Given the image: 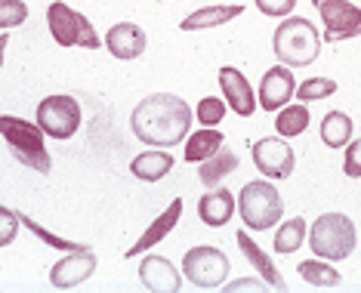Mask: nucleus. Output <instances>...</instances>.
I'll return each mask as SVG.
<instances>
[{
    "label": "nucleus",
    "instance_id": "obj_1",
    "mask_svg": "<svg viewBox=\"0 0 361 293\" xmlns=\"http://www.w3.org/2000/svg\"><path fill=\"white\" fill-rule=\"evenodd\" d=\"M192 105L173 93H152L133 108L130 130L142 145L176 149L192 133Z\"/></svg>",
    "mask_w": 361,
    "mask_h": 293
},
{
    "label": "nucleus",
    "instance_id": "obj_2",
    "mask_svg": "<svg viewBox=\"0 0 361 293\" xmlns=\"http://www.w3.org/2000/svg\"><path fill=\"white\" fill-rule=\"evenodd\" d=\"M322 40L324 37L318 35L309 19H302V15H284V22L275 28L272 53L287 68H306L322 53Z\"/></svg>",
    "mask_w": 361,
    "mask_h": 293
},
{
    "label": "nucleus",
    "instance_id": "obj_3",
    "mask_svg": "<svg viewBox=\"0 0 361 293\" xmlns=\"http://www.w3.org/2000/svg\"><path fill=\"white\" fill-rule=\"evenodd\" d=\"M0 136L6 139L10 145L13 158L19 161V164H25L28 170H35V173H50L53 170V158L50 151H47V142H44V130L35 120H25V118H16V115H0Z\"/></svg>",
    "mask_w": 361,
    "mask_h": 293
},
{
    "label": "nucleus",
    "instance_id": "obj_4",
    "mask_svg": "<svg viewBox=\"0 0 361 293\" xmlns=\"http://www.w3.org/2000/svg\"><path fill=\"white\" fill-rule=\"evenodd\" d=\"M309 247L315 256L343 263L355 254L358 247V229L346 213H322L309 225Z\"/></svg>",
    "mask_w": 361,
    "mask_h": 293
},
{
    "label": "nucleus",
    "instance_id": "obj_5",
    "mask_svg": "<svg viewBox=\"0 0 361 293\" xmlns=\"http://www.w3.org/2000/svg\"><path fill=\"white\" fill-rule=\"evenodd\" d=\"M238 213H241V223L247 232H269L281 223L284 216V201L281 192L269 182L266 176L253 179L241 189L238 194Z\"/></svg>",
    "mask_w": 361,
    "mask_h": 293
},
{
    "label": "nucleus",
    "instance_id": "obj_6",
    "mask_svg": "<svg viewBox=\"0 0 361 293\" xmlns=\"http://www.w3.org/2000/svg\"><path fill=\"white\" fill-rule=\"evenodd\" d=\"M47 28H50L53 40L59 46H80V50H99V35L90 25V19L84 13L71 10L62 0H53L47 6Z\"/></svg>",
    "mask_w": 361,
    "mask_h": 293
},
{
    "label": "nucleus",
    "instance_id": "obj_7",
    "mask_svg": "<svg viewBox=\"0 0 361 293\" xmlns=\"http://www.w3.org/2000/svg\"><path fill=\"white\" fill-rule=\"evenodd\" d=\"M228 272H232V263L219 247L213 244H198L183 256V278L192 281L195 287L201 290H213V287H223Z\"/></svg>",
    "mask_w": 361,
    "mask_h": 293
},
{
    "label": "nucleus",
    "instance_id": "obj_8",
    "mask_svg": "<svg viewBox=\"0 0 361 293\" xmlns=\"http://www.w3.org/2000/svg\"><path fill=\"white\" fill-rule=\"evenodd\" d=\"M35 120L50 139H71V136L80 130L84 115H80V105H78L75 96L56 93V96H47V99L37 105Z\"/></svg>",
    "mask_w": 361,
    "mask_h": 293
},
{
    "label": "nucleus",
    "instance_id": "obj_9",
    "mask_svg": "<svg viewBox=\"0 0 361 293\" xmlns=\"http://www.w3.org/2000/svg\"><path fill=\"white\" fill-rule=\"evenodd\" d=\"M253 164L266 179H287L297 167V154L284 136H266L253 142Z\"/></svg>",
    "mask_w": 361,
    "mask_h": 293
},
{
    "label": "nucleus",
    "instance_id": "obj_10",
    "mask_svg": "<svg viewBox=\"0 0 361 293\" xmlns=\"http://www.w3.org/2000/svg\"><path fill=\"white\" fill-rule=\"evenodd\" d=\"M324 25V40L340 44V40H352L361 35V6H355L352 0H331V4L318 6Z\"/></svg>",
    "mask_w": 361,
    "mask_h": 293
},
{
    "label": "nucleus",
    "instance_id": "obj_11",
    "mask_svg": "<svg viewBox=\"0 0 361 293\" xmlns=\"http://www.w3.org/2000/svg\"><path fill=\"white\" fill-rule=\"evenodd\" d=\"M96 266H99V259H96L93 247H80V250H71V254H65L59 263L50 268V284L56 290H71V287H80L84 281L93 278Z\"/></svg>",
    "mask_w": 361,
    "mask_h": 293
},
{
    "label": "nucleus",
    "instance_id": "obj_12",
    "mask_svg": "<svg viewBox=\"0 0 361 293\" xmlns=\"http://www.w3.org/2000/svg\"><path fill=\"white\" fill-rule=\"evenodd\" d=\"M297 96V80H293L290 68L287 65H272L266 68V75L259 77V93H257V102L262 111H281L287 102Z\"/></svg>",
    "mask_w": 361,
    "mask_h": 293
},
{
    "label": "nucleus",
    "instance_id": "obj_13",
    "mask_svg": "<svg viewBox=\"0 0 361 293\" xmlns=\"http://www.w3.org/2000/svg\"><path fill=\"white\" fill-rule=\"evenodd\" d=\"M219 89H223V99L226 105L235 111V115H241V118H250L253 111L259 108V102H257V93H253V87H250V80L241 75L238 68H232V65H226V68H219Z\"/></svg>",
    "mask_w": 361,
    "mask_h": 293
},
{
    "label": "nucleus",
    "instance_id": "obj_14",
    "mask_svg": "<svg viewBox=\"0 0 361 293\" xmlns=\"http://www.w3.org/2000/svg\"><path fill=\"white\" fill-rule=\"evenodd\" d=\"M139 281L152 293H176L183 287V272H176V266L167 256L149 254L139 263Z\"/></svg>",
    "mask_w": 361,
    "mask_h": 293
},
{
    "label": "nucleus",
    "instance_id": "obj_15",
    "mask_svg": "<svg viewBox=\"0 0 361 293\" xmlns=\"http://www.w3.org/2000/svg\"><path fill=\"white\" fill-rule=\"evenodd\" d=\"M145 31L133 25V22H118V25L109 28V35H105V50H109L114 59L121 62H130V59H139V56L145 53Z\"/></svg>",
    "mask_w": 361,
    "mask_h": 293
},
{
    "label": "nucleus",
    "instance_id": "obj_16",
    "mask_svg": "<svg viewBox=\"0 0 361 293\" xmlns=\"http://www.w3.org/2000/svg\"><path fill=\"white\" fill-rule=\"evenodd\" d=\"M183 210H185V204H183V201H170V204H167V210H164V213L158 216V219H154V223L149 225V229H145L142 235H139V241L133 244V247H130L127 250V259H136V256H142L145 254V250H152V247H158V244L164 241V238H167V235L170 232H173L176 229V223H179V219H183Z\"/></svg>",
    "mask_w": 361,
    "mask_h": 293
},
{
    "label": "nucleus",
    "instance_id": "obj_17",
    "mask_svg": "<svg viewBox=\"0 0 361 293\" xmlns=\"http://www.w3.org/2000/svg\"><path fill=\"white\" fill-rule=\"evenodd\" d=\"M235 210H238V201L226 185L207 189V194L198 201V216H201L204 225H210V229H223L228 219L235 216Z\"/></svg>",
    "mask_w": 361,
    "mask_h": 293
},
{
    "label": "nucleus",
    "instance_id": "obj_18",
    "mask_svg": "<svg viewBox=\"0 0 361 293\" xmlns=\"http://www.w3.org/2000/svg\"><path fill=\"white\" fill-rule=\"evenodd\" d=\"M235 238H238V247H241L244 259H247V263L253 266V272H257L259 278L269 284V287H275V290H287V281H284V275L278 272V266L272 263V256H269L266 250H262L259 244L253 241L247 232H238Z\"/></svg>",
    "mask_w": 361,
    "mask_h": 293
},
{
    "label": "nucleus",
    "instance_id": "obj_19",
    "mask_svg": "<svg viewBox=\"0 0 361 293\" xmlns=\"http://www.w3.org/2000/svg\"><path fill=\"white\" fill-rule=\"evenodd\" d=\"M244 13L241 4H216V6H201V10L188 13L183 22H179V28L183 31H204V28H219L226 25V22L238 19V15Z\"/></svg>",
    "mask_w": 361,
    "mask_h": 293
},
{
    "label": "nucleus",
    "instance_id": "obj_20",
    "mask_svg": "<svg viewBox=\"0 0 361 293\" xmlns=\"http://www.w3.org/2000/svg\"><path fill=\"white\" fill-rule=\"evenodd\" d=\"M219 145H226V136L219 127H201L195 130V133L185 136V151L183 158L188 164H201V161H207L210 154L219 151Z\"/></svg>",
    "mask_w": 361,
    "mask_h": 293
},
{
    "label": "nucleus",
    "instance_id": "obj_21",
    "mask_svg": "<svg viewBox=\"0 0 361 293\" xmlns=\"http://www.w3.org/2000/svg\"><path fill=\"white\" fill-rule=\"evenodd\" d=\"M173 170V154L164 151V149H152V151H142L130 161V173L142 182H158Z\"/></svg>",
    "mask_w": 361,
    "mask_h": 293
},
{
    "label": "nucleus",
    "instance_id": "obj_22",
    "mask_svg": "<svg viewBox=\"0 0 361 293\" xmlns=\"http://www.w3.org/2000/svg\"><path fill=\"white\" fill-rule=\"evenodd\" d=\"M238 170V154L232 149H226V145H219L216 154H210L207 161H201V170H198V179L207 189H216L219 182H223L226 176H232Z\"/></svg>",
    "mask_w": 361,
    "mask_h": 293
},
{
    "label": "nucleus",
    "instance_id": "obj_23",
    "mask_svg": "<svg viewBox=\"0 0 361 293\" xmlns=\"http://www.w3.org/2000/svg\"><path fill=\"white\" fill-rule=\"evenodd\" d=\"M352 130H355V124H352V118L346 111H327L322 118L318 133H322V142L327 149H346L352 142Z\"/></svg>",
    "mask_w": 361,
    "mask_h": 293
},
{
    "label": "nucleus",
    "instance_id": "obj_24",
    "mask_svg": "<svg viewBox=\"0 0 361 293\" xmlns=\"http://www.w3.org/2000/svg\"><path fill=\"white\" fill-rule=\"evenodd\" d=\"M309 124H312V118H309L306 102H287L275 118V130H278V136H284V139H297V136H302L309 130Z\"/></svg>",
    "mask_w": 361,
    "mask_h": 293
},
{
    "label": "nucleus",
    "instance_id": "obj_25",
    "mask_svg": "<svg viewBox=\"0 0 361 293\" xmlns=\"http://www.w3.org/2000/svg\"><path fill=\"white\" fill-rule=\"evenodd\" d=\"M309 238V223L302 216H293L287 219V223L278 225L275 232V254H297V250L302 247V241Z\"/></svg>",
    "mask_w": 361,
    "mask_h": 293
},
{
    "label": "nucleus",
    "instance_id": "obj_26",
    "mask_svg": "<svg viewBox=\"0 0 361 293\" xmlns=\"http://www.w3.org/2000/svg\"><path fill=\"white\" fill-rule=\"evenodd\" d=\"M297 272H300V278L312 284V287H336L343 278H340V272L334 268L331 259H322V256H315V259H306V263H300L297 266Z\"/></svg>",
    "mask_w": 361,
    "mask_h": 293
},
{
    "label": "nucleus",
    "instance_id": "obj_27",
    "mask_svg": "<svg viewBox=\"0 0 361 293\" xmlns=\"http://www.w3.org/2000/svg\"><path fill=\"white\" fill-rule=\"evenodd\" d=\"M19 223L25 225V229L35 235L37 241H44L47 247H53V250H59V254H71V250H80V247H87V244H80V241H68V238H62V235H56L50 229H44L40 223H35L28 213H19Z\"/></svg>",
    "mask_w": 361,
    "mask_h": 293
},
{
    "label": "nucleus",
    "instance_id": "obj_28",
    "mask_svg": "<svg viewBox=\"0 0 361 293\" xmlns=\"http://www.w3.org/2000/svg\"><path fill=\"white\" fill-rule=\"evenodd\" d=\"M334 93H336V80H331V77H309L297 87V99L306 105L318 102V99H331Z\"/></svg>",
    "mask_w": 361,
    "mask_h": 293
},
{
    "label": "nucleus",
    "instance_id": "obj_29",
    "mask_svg": "<svg viewBox=\"0 0 361 293\" xmlns=\"http://www.w3.org/2000/svg\"><path fill=\"white\" fill-rule=\"evenodd\" d=\"M226 111H228L226 99H216V96H204V99L195 105V120H198L201 127H216V124H223Z\"/></svg>",
    "mask_w": 361,
    "mask_h": 293
},
{
    "label": "nucleus",
    "instance_id": "obj_30",
    "mask_svg": "<svg viewBox=\"0 0 361 293\" xmlns=\"http://www.w3.org/2000/svg\"><path fill=\"white\" fill-rule=\"evenodd\" d=\"M28 19V4L25 0H0V31L19 28Z\"/></svg>",
    "mask_w": 361,
    "mask_h": 293
},
{
    "label": "nucleus",
    "instance_id": "obj_31",
    "mask_svg": "<svg viewBox=\"0 0 361 293\" xmlns=\"http://www.w3.org/2000/svg\"><path fill=\"white\" fill-rule=\"evenodd\" d=\"M19 213L10 207L0 204V247H10V244L16 241V232H19Z\"/></svg>",
    "mask_w": 361,
    "mask_h": 293
},
{
    "label": "nucleus",
    "instance_id": "obj_32",
    "mask_svg": "<svg viewBox=\"0 0 361 293\" xmlns=\"http://www.w3.org/2000/svg\"><path fill=\"white\" fill-rule=\"evenodd\" d=\"M343 173L349 179H358L361 176V139H352L343 151Z\"/></svg>",
    "mask_w": 361,
    "mask_h": 293
},
{
    "label": "nucleus",
    "instance_id": "obj_33",
    "mask_svg": "<svg viewBox=\"0 0 361 293\" xmlns=\"http://www.w3.org/2000/svg\"><path fill=\"white\" fill-rule=\"evenodd\" d=\"M293 6H297V0H257V10L269 19H284L293 13Z\"/></svg>",
    "mask_w": 361,
    "mask_h": 293
},
{
    "label": "nucleus",
    "instance_id": "obj_34",
    "mask_svg": "<svg viewBox=\"0 0 361 293\" xmlns=\"http://www.w3.org/2000/svg\"><path fill=\"white\" fill-rule=\"evenodd\" d=\"M226 290H266L269 284L262 278H241V281H226Z\"/></svg>",
    "mask_w": 361,
    "mask_h": 293
},
{
    "label": "nucleus",
    "instance_id": "obj_35",
    "mask_svg": "<svg viewBox=\"0 0 361 293\" xmlns=\"http://www.w3.org/2000/svg\"><path fill=\"white\" fill-rule=\"evenodd\" d=\"M6 46H10V35H0V68H4V56H6Z\"/></svg>",
    "mask_w": 361,
    "mask_h": 293
},
{
    "label": "nucleus",
    "instance_id": "obj_36",
    "mask_svg": "<svg viewBox=\"0 0 361 293\" xmlns=\"http://www.w3.org/2000/svg\"><path fill=\"white\" fill-rule=\"evenodd\" d=\"M312 4H315V6H322V4H331V0H312Z\"/></svg>",
    "mask_w": 361,
    "mask_h": 293
}]
</instances>
